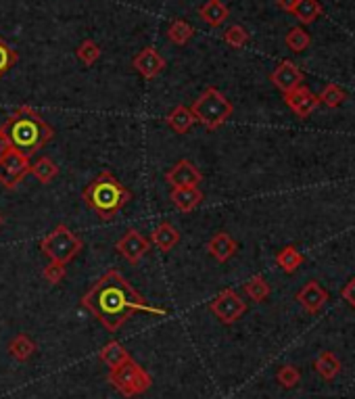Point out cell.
Returning a JSON list of instances; mask_svg holds the SVG:
<instances>
[{
    "mask_svg": "<svg viewBox=\"0 0 355 399\" xmlns=\"http://www.w3.org/2000/svg\"><path fill=\"white\" fill-rule=\"evenodd\" d=\"M82 307H86L109 333H118L136 312L153 316L168 314L163 307L151 305L118 270H109L92 285L82 297Z\"/></svg>",
    "mask_w": 355,
    "mask_h": 399,
    "instance_id": "cell-1",
    "label": "cell"
},
{
    "mask_svg": "<svg viewBox=\"0 0 355 399\" xmlns=\"http://www.w3.org/2000/svg\"><path fill=\"white\" fill-rule=\"evenodd\" d=\"M53 125L46 123L36 109L23 105L15 109L0 125V153L13 149L25 157H32L40 149H44L53 140Z\"/></svg>",
    "mask_w": 355,
    "mask_h": 399,
    "instance_id": "cell-2",
    "label": "cell"
},
{
    "mask_svg": "<svg viewBox=\"0 0 355 399\" xmlns=\"http://www.w3.org/2000/svg\"><path fill=\"white\" fill-rule=\"evenodd\" d=\"M84 203L105 222H111L119 211L130 203L132 192L119 182L111 171L99 173L82 192Z\"/></svg>",
    "mask_w": 355,
    "mask_h": 399,
    "instance_id": "cell-3",
    "label": "cell"
},
{
    "mask_svg": "<svg viewBox=\"0 0 355 399\" xmlns=\"http://www.w3.org/2000/svg\"><path fill=\"white\" fill-rule=\"evenodd\" d=\"M190 111H192L194 119H197L203 128H207V130L213 132V130L222 128V125L228 121V117L232 115L235 107H232V103H230L218 88L209 86V88L203 90V94L192 103Z\"/></svg>",
    "mask_w": 355,
    "mask_h": 399,
    "instance_id": "cell-4",
    "label": "cell"
},
{
    "mask_svg": "<svg viewBox=\"0 0 355 399\" xmlns=\"http://www.w3.org/2000/svg\"><path fill=\"white\" fill-rule=\"evenodd\" d=\"M40 251L51 262H59L63 266H67L69 262H73L80 255L82 238L73 230L67 228L65 224H59L40 240Z\"/></svg>",
    "mask_w": 355,
    "mask_h": 399,
    "instance_id": "cell-5",
    "label": "cell"
},
{
    "mask_svg": "<svg viewBox=\"0 0 355 399\" xmlns=\"http://www.w3.org/2000/svg\"><path fill=\"white\" fill-rule=\"evenodd\" d=\"M113 389H118L123 398H136V395H142L144 391L151 389L153 385V379L151 374L140 366L136 364L134 360H127L125 364H121L119 368H113L109 372V379H107Z\"/></svg>",
    "mask_w": 355,
    "mask_h": 399,
    "instance_id": "cell-6",
    "label": "cell"
},
{
    "mask_svg": "<svg viewBox=\"0 0 355 399\" xmlns=\"http://www.w3.org/2000/svg\"><path fill=\"white\" fill-rule=\"evenodd\" d=\"M32 170V164H30V157L21 155L19 151H4L0 153V184L4 188H17L23 178L30 173Z\"/></svg>",
    "mask_w": 355,
    "mask_h": 399,
    "instance_id": "cell-7",
    "label": "cell"
},
{
    "mask_svg": "<svg viewBox=\"0 0 355 399\" xmlns=\"http://www.w3.org/2000/svg\"><path fill=\"white\" fill-rule=\"evenodd\" d=\"M211 314L222 322V324H235L238 318L247 312V303L238 297L237 290L224 288L211 303H209Z\"/></svg>",
    "mask_w": 355,
    "mask_h": 399,
    "instance_id": "cell-8",
    "label": "cell"
},
{
    "mask_svg": "<svg viewBox=\"0 0 355 399\" xmlns=\"http://www.w3.org/2000/svg\"><path fill=\"white\" fill-rule=\"evenodd\" d=\"M118 253L130 264H138L151 249V240L136 230H127L116 245Z\"/></svg>",
    "mask_w": 355,
    "mask_h": 399,
    "instance_id": "cell-9",
    "label": "cell"
},
{
    "mask_svg": "<svg viewBox=\"0 0 355 399\" xmlns=\"http://www.w3.org/2000/svg\"><path fill=\"white\" fill-rule=\"evenodd\" d=\"M272 84L282 92V94H289L293 92L295 88L303 86V71L297 67L293 61H282L270 75Z\"/></svg>",
    "mask_w": 355,
    "mask_h": 399,
    "instance_id": "cell-10",
    "label": "cell"
},
{
    "mask_svg": "<svg viewBox=\"0 0 355 399\" xmlns=\"http://www.w3.org/2000/svg\"><path fill=\"white\" fill-rule=\"evenodd\" d=\"M166 180L172 188H184V186H199L203 182V173L199 171V168L188 161V159H180L178 164H174V168H170V171L166 173Z\"/></svg>",
    "mask_w": 355,
    "mask_h": 399,
    "instance_id": "cell-11",
    "label": "cell"
},
{
    "mask_svg": "<svg viewBox=\"0 0 355 399\" xmlns=\"http://www.w3.org/2000/svg\"><path fill=\"white\" fill-rule=\"evenodd\" d=\"M132 65L144 80H153L166 69V59L161 57L153 47H147L132 59Z\"/></svg>",
    "mask_w": 355,
    "mask_h": 399,
    "instance_id": "cell-12",
    "label": "cell"
},
{
    "mask_svg": "<svg viewBox=\"0 0 355 399\" xmlns=\"http://www.w3.org/2000/svg\"><path fill=\"white\" fill-rule=\"evenodd\" d=\"M285 101L291 107V111H295V115H299L301 119L309 117V115L318 109V105H320L318 97L309 88H305V86H299L293 92L285 94Z\"/></svg>",
    "mask_w": 355,
    "mask_h": 399,
    "instance_id": "cell-13",
    "label": "cell"
},
{
    "mask_svg": "<svg viewBox=\"0 0 355 399\" xmlns=\"http://www.w3.org/2000/svg\"><path fill=\"white\" fill-rule=\"evenodd\" d=\"M297 301L309 312V314H318L322 307H324V303L328 301V293L322 288L320 283H316V281H309L307 285L303 286L301 290H299V295H297Z\"/></svg>",
    "mask_w": 355,
    "mask_h": 399,
    "instance_id": "cell-14",
    "label": "cell"
},
{
    "mask_svg": "<svg viewBox=\"0 0 355 399\" xmlns=\"http://www.w3.org/2000/svg\"><path fill=\"white\" fill-rule=\"evenodd\" d=\"M238 249V243L228 234V232H218V234H213L211 238H209V243H207V251H209V255L213 257V259H218V262H228L235 253H237Z\"/></svg>",
    "mask_w": 355,
    "mask_h": 399,
    "instance_id": "cell-15",
    "label": "cell"
},
{
    "mask_svg": "<svg viewBox=\"0 0 355 399\" xmlns=\"http://www.w3.org/2000/svg\"><path fill=\"white\" fill-rule=\"evenodd\" d=\"M170 199L174 201L180 211L188 214L192 211L194 207H199L203 203V192L199 186H184V188H172V195Z\"/></svg>",
    "mask_w": 355,
    "mask_h": 399,
    "instance_id": "cell-16",
    "label": "cell"
},
{
    "mask_svg": "<svg viewBox=\"0 0 355 399\" xmlns=\"http://www.w3.org/2000/svg\"><path fill=\"white\" fill-rule=\"evenodd\" d=\"M149 240H151V245H155V247H159L163 253H168V251H172L178 243H180V232H178L176 226H172L170 222H161L157 228L153 230V234H151Z\"/></svg>",
    "mask_w": 355,
    "mask_h": 399,
    "instance_id": "cell-17",
    "label": "cell"
},
{
    "mask_svg": "<svg viewBox=\"0 0 355 399\" xmlns=\"http://www.w3.org/2000/svg\"><path fill=\"white\" fill-rule=\"evenodd\" d=\"M199 15L205 23H209L211 27H218L228 19V6L222 0H207L199 8Z\"/></svg>",
    "mask_w": 355,
    "mask_h": 399,
    "instance_id": "cell-18",
    "label": "cell"
},
{
    "mask_svg": "<svg viewBox=\"0 0 355 399\" xmlns=\"http://www.w3.org/2000/svg\"><path fill=\"white\" fill-rule=\"evenodd\" d=\"M99 357H101V362L107 366V368H119L121 364H125L127 360H132L130 357V353H127V349L121 345L119 341H109L103 349H101V353H99Z\"/></svg>",
    "mask_w": 355,
    "mask_h": 399,
    "instance_id": "cell-19",
    "label": "cell"
},
{
    "mask_svg": "<svg viewBox=\"0 0 355 399\" xmlns=\"http://www.w3.org/2000/svg\"><path fill=\"white\" fill-rule=\"evenodd\" d=\"M166 121H168V125L176 132V134H186L194 123H197V119H194V115L190 111V107H184V105H178L174 107L170 115L166 117Z\"/></svg>",
    "mask_w": 355,
    "mask_h": 399,
    "instance_id": "cell-20",
    "label": "cell"
},
{
    "mask_svg": "<svg viewBox=\"0 0 355 399\" xmlns=\"http://www.w3.org/2000/svg\"><path fill=\"white\" fill-rule=\"evenodd\" d=\"M8 353L17 362H27L36 353V343L32 341L27 335H17L8 343Z\"/></svg>",
    "mask_w": 355,
    "mask_h": 399,
    "instance_id": "cell-21",
    "label": "cell"
},
{
    "mask_svg": "<svg viewBox=\"0 0 355 399\" xmlns=\"http://www.w3.org/2000/svg\"><path fill=\"white\" fill-rule=\"evenodd\" d=\"M316 370L320 372L322 379L332 381L341 372V362L337 360V355L332 351H322L316 360Z\"/></svg>",
    "mask_w": 355,
    "mask_h": 399,
    "instance_id": "cell-22",
    "label": "cell"
},
{
    "mask_svg": "<svg viewBox=\"0 0 355 399\" xmlns=\"http://www.w3.org/2000/svg\"><path fill=\"white\" fill-rule=\"evenodd\" d=\"M30 173H32L38 182L49 184V182H53V180L59 176V168H57V164H55L51 157H40V159L32 166Z\"/></svg>",
    "mask_w": 355,
    "mask_h": 399,
    "instance_id": "cell-23",
    "label": "cell"
},
{
    "mask_svg": "<svg viewBox=\"0 0 355 399\" xmlns=\"http://www.w3.org/2000/svg\"><path fill=\"white\" fill-rule=\"evenodd\" d=\"M293 13H295V17L301 23L309 25L322 15V6H320L318 0H299L297 6L293 8Z\"/></svg>",
    "mask_w": 355,
    "mask_h": 399,
    "instance_id": "cell-24",
    "label": "cell"
},
{
    "mask_svg": "<svg viewBox=\"0 0 355 399\" xmlns=\"http://www.w3.org/2000/svg\"><path fill=\"white\" fill-rule=\"evenodd\" d=\"M192 36H194V27H192L188 21H184V19L172 21V25H170V30H168V40L178 44V47L190 42Z\"/></svg>",
    "mask_w": 355,
    "mask_h": 399,
    "instance_id": "cell-25",
    "label": "cell"
},
{
    "mask_svg": "<svg viewBox=\"0 0 355 399\" xmlns=\"http://www.w3.org/2000/svg\"><path fill=\"white\" fill-rule=\"evenodd\" d=\"M244 293H247V297L249 299H253V301H257V303H261V301H266L268 297H270V285L266 283V278L263 276H253V278H249L247 281V285H244Z\"/></svg>",
    "mask_w": 355,
    "mask_h": 399,
    "instance_id": "cell-26",
    "label": "cell"
},
{
    "mask_svg": "<svg viewBox=\"0 0 355 399\" xmlns=\"http://www.w3.org/2000/svg\"><path fill=\"white\" fill-rule=\"evenodd\" d=\"M276 264H278L285 272L293 274L297 268L303 264V255L297 251L295 247H285V249L276 255Z\"/></svg>",
    "mask_w": 355,
    "mask_h": 399,
    "instance_id": "cell-27",
    "label": "cell"
},
{
    "mask_svg": "<svg viewBox=\"0 0 355 399\" xmlns=\"http://www.w3.org/2000/svg\"><path fill=\"white\" fill-rule=\"evenodd\" d=\"M345 99H347V94L341 90V86H337V84H328L324 90H322V94L318 97V101L322 103V105H326V107H339V105H343L345 103Z\"/></svg>",
    "mask_w": 355,
    "mask_h": 399,
    "instance_id": "cell-28",
    "label": "cell"
},
{
    "mask_svg": "<svg viewBox=\"0 0 355 399\" xmlns=\"http://www.w3.org/2000/svg\"><path fill=\"white\" fill-rule=\"evenodd\" d=\"M75 55H77V59H80L86 67H90V65H94V63L101 59V47H99L94 40H84V42L77 47Z\"/></svg>",
    "mask_w": 355,
    "mask_h": 399,
    "instance_id": "cell-29",
    "label": "cell"
},
{
    "mask_svg": "<svg viewBox=\"0 0 355 399\" xmlns=\"http://www.w3.org/2000/svg\"><path fill=\"white\" fill-rule=\"evenodd\" d=\"M311 38L309 34L303 30V27H293L289 34H287V47L293 51V53H303L307 47H309Z\"/></svg>",
    "mask_w": 355,
    "mask_h": 399,
    "instance_id": "cell-30",
    "label": "cell"
},
{
    "mask_svg": "<svg viewBox=\"0 0 355 399\" xmlns=\"http://www.w3.org/2000/svg\"><path fill=\"white\" fill-rule=\"evenodd\" d=\"M224 40H226V44H230L232 49H242V47L249 42V32H247L242 25H230V27L224 32Z\"/></svg>",
    "mask_w": 355,
    "mask_h": 399,
    "instance_id": "cell-31",
    "label": "cell"
},
{
    "mask_svg": "<svg viewBox=\"0 0 355 399\" xmlns=\"http://www.w3.org/2000/svg\"><path fill=\"white\" fill-rule=\"evenodd\" d=\"M17 59H19L17 51H13V49L0 38V78L11 71V67L17 63Z\"/></svg>",
    "mask_w": 355,
    "mask_h": 399,
    "instance_id": "cell-32",
    "label": "cell"
},
{
    "mask_svg": "<svg viewBox=\"0 0 355 399\" xmlns=\"http://www.w3.org/2000/svg\"><path fill=\"white\" fill-rule=\"evenodd\" d=\"M276 379H278V383H280L285 389H293V387L299 385V381H301V372L297 370L295 366H282V368L278 370Z\"/></svg>",
    "mask_w": 355,
    "mask_h": 399,
    "instance_id": "cell-33",
    "label": "cell"
},
{
    "mask_svg": "<svg viewBox=\"0 0 355 399\" xmlns=\"http://www.w3.org/2000/svg\"><path fill=\"white\" fill-rule=\"evenodd\" d=\"M65 274H67V268L59 264V262H51L46 268H44V272H42V276H44V281L49 283V285H59L61 281L65 278Z\"/></svg>",
    "mask_w": 355,
    "mask_h": 399,
    "instance_id": "cell-34",
    "label": "cell"
},
{
    "mask_svg": "<svg viewBox=\"0 0 355 399\" xmlns=\"http://www.w3.org/2000/svg\"><path fill=\"white\" fill-rule=\"evenodd\" d=\"M341 297H343L345 301H349V303L355 307V278L349 283V285H345V288L341 290Z\"/></svg>",
    "mask_w": 355,
    "mask_h": 399,
    "instance_id": "cell-35",
    "label": "cell"
},
{
    "mask_svg": "<svg viewBox=\"0 0 355 399\" xmlns=\"http://www.w3.org/2000/svg\"><path fill=\"white\" fill-rule=\"evenodd\" d=\"M297 2H299V0H276V4H278L282 11H287V13H293V8L297 6Z\"/></svg>",
    "mask_w": 355,
    "mask_h": 399,
    "instance_id": "cell-36",
    "label": "cell"
},
{
    "mask_svg": "<svg viewBox=\"0 0 355 399\" xmlns=\"http://www.w3.org/2000/svg\"><path fill=\"white\" fill-rule=\"evenodd\" d=\"M0 226H2V216H0Z\"/></svg>",
    "mask_w": 355,
    "mask_h": 399,
    "instance_id": "cell-37",
    "label": "cell"
}]
</instances>
